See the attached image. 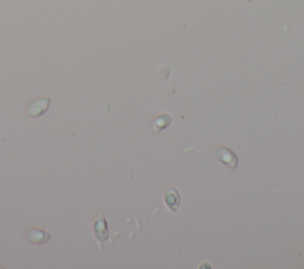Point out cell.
Returning <instances> with one entry per match:
<instances>
[{"label": "cell", "instance_id": "6da1fadb", "mask_svg": "<svg viewBox=\"0 0 304 269\" xmlns=\"http://www.w3.org/2000/svg\"><path fill=\"white\" fill-rule=\"evenodd\" d=\"M51 104V98L48 96H42L37 100L32 101L26 108V114L30 117H38L42 116L43 114L46 113V110L49 109Z\"/></svg>", "mask_w": 304, "mask_h": 269}, {"label": "cell", "instance_id": "3957f363", "mask_svg": "<svg viewBox=\"0 0 304 269\" xmlns=\"http://www.w3.org/2000/svg\"><path fill=\"white\" fill-rule=\"evenodd\" d=\"M164 203L166 204L167 209L171 212H177L181 205V197H179L178 191L173 187H169L164 192Z\"/></svg>", "mask_w": 304, "mask_h": 269}, {"label": "cell", "instance_id": "7a4b0ae2", "mask_svg": "<svg viewBox=\"0 0 304 269\" xmlns=\"http://www.w3.org/2000/svg\"><path fill=\"white\" fill-rule=\"evenodd\" d=\"M215 157L220 163H222L223 165L228 166L229 169H235L238 166V158L231 148L228 147L218 148L215 152Z\"/></svg>", "mask_w": 304, "mask_h": 269}, {"label": "cell", "instance_id": "5b68a950", "mask_svg": "<svg viewBox=\"0 0 304 269\" xmlns=\"http://www.w3.org/2000/svg\"><path fill=\"white\" fill-rule=\"evenodd\" d=\"M93 229H94L95 239L98 240L99 243L105 242V241L108 239V228H107L106 219L104 217L98 218L97 221H95Z\"/></svg>", "mask_w": 304, "mask_h": 269}, {"label": "cell", "instance_id": "277c9868", "mask_svg": "<svg viewBox=\"0 0 304 269\" xmlns=\"http://www.w3.org/2000/svg\"><path fill=\"white\" fill-rule=\"evenodd\" d=\"M50 234L48 231L43 230V229L32 228L27 231L26 239L32 244H44L50 240Z\"/></svg>", "mask_w": 304, "mask_h": 269}]
</instances>
